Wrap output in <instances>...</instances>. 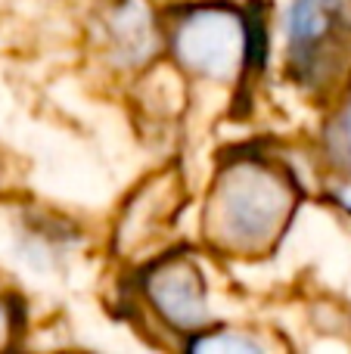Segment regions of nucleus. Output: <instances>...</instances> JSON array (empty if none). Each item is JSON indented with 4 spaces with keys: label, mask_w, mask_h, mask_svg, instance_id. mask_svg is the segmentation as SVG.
Masks as SVG:
<instances>
[{
    "label": "nucleus",
    "mask_w": 351,
    "mask_h": 354,
    "mask_svg": "<svg viewBox=\"0 0 351 354\" xmlns=\"http://www.w3.org/2000/svg\"><path fill=\"white\" fill-rule=\"evenodd\" d=\"M290 212V193L277 177L243 168L221 189V218L236 243H261Z\"/></svg>",
    "instance_id": "f257e3e1"
},
{
    "label": "nucleus",
    "mask_w": 351,
    "mask_h": 354,
    "mask_svg": "<svg viewBox=\"0 0 351 354\" xmlns=\"http://www.w3.org/2000/svg\"><path fill=\"white\" fill-rule=\"evenodd\" d=\"M174 50L190 68L224 78L243 56V25L227 10H196L178 28Z\"/></svg>",
    "instance_id": "f03ea898"
},
{
    "label": "nucleus",
    "mask_w": 351,
    "mask_h": 354,
    "mask_svg": "<svg viewBox=\"0 0 351 354\" xmlns=\"http://www.w3.org/2000/svg\"><path fill=\"white\" fill-rule=\"evenodd\" d=\"M149 295H153L155 308L171 320L174 326H202L209 317L205 308L202 280H199L196 268L190 261H165L149 280Z\"/></svg>",
    "instance_id": "7ed1b4c3"
},
{
    "label": "nucleus",
    "mask_w": 351,
    "mask_h": 354,
    "mask_svg": "<svg viewBox=\"0 0 351 354\" xmlns=\"http://www.w3.org/2000/svg\"><path fill=\"white\" fill-rule=\"evenodd\" d=\"M342 22V0H298L290 12V44L296 62H314Z\"/></svg>",
    "instance_id": "20e7f679"
},
{
    "label": "nucleus",
    "mask_w": 351,
    "mask_h": 354,
    "mask_svg": "<svg viewBox=\"0 0 351 354\" xmlns=\"http://www.w3.org/2000/svg\"><path fill=\"white\" fill-rule=\"evenodd\" d=\"M112 35H115L118 53L131 62H140L153 47V25H149V12L140 3H124V10L112 22Z\"/></svg>",
    "instance_id": "39448f33"
},
{
    "label": "nucleus",
    "mask_w": 351,
    "mask_h": 354,
    "mask_svg": "<svg viewBox=\"0 0 351 354\" xmlns=\"http://www.w3.org/2000/svg\"><path fill=\"white\" fill-rule=\"evenodd\" d=\"M193 351H240V354H252L258 351V345L249 339H236V336H211V339H199L193 345Z\"/></svg>",
    "instance_id": "423d86ee"
},
{
    "label": "nucleus",
    "mask_w": 351,
    "mask_h": 354,
    "mask_svg": "<svg viewBox=\"0 0 351 354\" xmlns=\"http://www.w3.org/2000/svg\"><path fill=\"white\" fill-rule=\"evenodd\" d=\"M342 202H345V208L351 212V189H345V193H342Z\"/></svg>",
    "instance_id": "0eeeda50"
}]
</instances>
